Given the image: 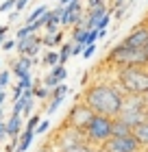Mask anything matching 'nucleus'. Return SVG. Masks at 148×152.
<instances>
[{"mask_svg": "<svg viewBox=\"0 0 148 152\" xmlns=\"http://www.w3.org/2000/svg\"><path fill=\"white\" fill-rule=\"evenodd\" d=\"M83 102L96 115L118 117L120 109H122V102H124V91L118 87V83L96 80L83 89Z\"/></svg>", "mask_w": 148, "mask_h": 152, "instance_id": "nucleus-1", "label": "nucleus"}, {"mask_svg": "<svg viewBox=\"0 0 148 152\" xmlns=\"http://www.w3.org/2000/svg\"><path fill=\"white\" fill-rule=\"evenodd\" d=\"M105 65H111L113 70H122V67H148V52L139 50V48L124 46L120 41L105 57Z\"/></svg>", "mask_w": 148, "mask_h": 152, "instance_id": "nucleus-2", "label": "nucleus"}, {"mask_svg": "<svg viewBox=\"0 0 148 152\" xmlns=\"http://www.w3.org/2000/svg\"><path fill=\"white\" fill-rule=\"evenodd\" d=\"M116 83L124 91V96H146L148 94V67L116 70Z\"/></svg>", "mask_w": 148, "mask_h": 152, "instance_id": "nucleus-3", "label": "nucleus"}, {"mask_svg": "<svg viewBox=\"0 0 148 152\" xmlns=\"http://www.w3.org/2000/svg\"><path fill=\"white\" fill-rule=\"evenodd\" d=\"M111 137H113V117H107V115H94V120L83 128V139H85V143H89V146H94L98 150H100Z\"/></svg>", "mask_w": 148, "mask_h": 152, "instance_id": "nucleus-4", "label": "nucleus"}, {"mask_svg": "<svg viewBox=\"0 0 148 152\" xmlns=\"http://www.w3.org/2000/svg\"><path fill=\"white\" fill-rule=\"evenodd\" d=\"M146 102L142 96H124V102H122V109L118 113V120H122L124 124H129L133 128L135 124L144 122L146 120Z\"/></svg>", "mask_w": 148, "mask_h": 152, "instance_id": "nucleus-5", "label": "nucleus"}, {"mask_svg": "<svg viewBox=\"0 0 148 152\" xmlns=\"http://www.w3.org/2000/svg\"><path fill=\"white\" fill-rule=\"evenodd\" d=\"M81 141H85L83 139V130H76L72 126H68V124H61V128L52 137L50 146H52L54 152H61V150H66L70 146H76V143H81Z\"/></svg>", "mask_w": 148, "mask_h": 152, "instance_id": "nucleus-6", "label": "nucleus"}, {"mask_svg": "<svg viewBox=\"0 0 148 152\" xmlns=\"http://www.w3.org/2000/svg\"><path fill=\"white\" fill-rule=\"evenodd\" d=\"M94 111L85 104V102H74L72 107H70V111L66 115V120H63V124H68V126H72L76 130H83L87 126V124L94 120Z\"/></svg>", "mask_w": 148, "mask_h": 152, "instance_id": "nucleus-7", "label": "nucleus"}, {"mask_svg": "<svg viewBox=\"0 0 148 152\" xmlns=\"http://www.w3.org/2000/svg\"><path fill=\"white\" fill-rule=\"evenodd\" d=\"M100 150L102 152H139L142 148H139V143L133 135H126V137H111Z\"/></svg>", "mask_w": 148, "mask_h": 152, "instance_id": "nucleus-8", "label": "nucleus"}, {"mask_svg": "<svg viewBox=\"0 0 148 152\" xmlns=\"http://www.w3.org/2000/svg\"><path fill=\"white\" fill-rule=\"evenodd\" d=\"M122 44L131 46V48H139V50H146L148 48V24L144 22V20L139 24H135V28L122 39Z\"/></svg>", "mask_w": 148, "mask_h": 152, "instance_id": "nucleus-9", "label": "nucleus"}, {"mask_svg": "<svg viewBox=\"0 0 148 152\" xmlns=\"http://www.w3.org/2000/svg\"><path fill=\"white\" fill-rule=\"evenodd\" d=\"M83 4L81 0H72L70 4L63 7V15H61V28H72V26L81 24L83 20Z\"/></svg>", "mask_w": 148, "mask_h": 152, "instance_id": "nucleus-10", "label": "nucleus"}, {"mask_svg": "<svg viewBox=\"0 0 148 152\" xmlns=\"http://www.w3.org/2000/svg\"><path fill=\"white\" fill-rule=\"evenodd\" d=\"M41 48H44V44H41V37L37 35V33H31L29 37L18 39L15 50H18V54H22V57H31V59H35V54H39Z\"/></svg>", "mask_w": 148, "mask_h": 152, "instance_id": "nucleus-11", "label": "nucleus"}, {"mask_svg": "<svg viewBox=\"0 0 148 152\" xmlns=\"http://www.w3.org/2000/svg\"><path fill=\"white\" fill-rule=\"evenodd\" d=\"M66 78H68V70H66V65H63V63H59V65H54V67L48 70V74L44 76V80H41V83H44L46 87L52 89V87H57L59 83H63Z\"/></svg>", "mask_w": 148, "mask_h": 152, "instance_id": "nucleus-12", "label": "nucleus"}, {"mask_svg": "<svg viewBox=\"0 0 148 152\" xmlns=\"http://www.w3.org/2000/svg\"><path fill=\"white\" fill-rule=\"evenodd\" d=\"M33 63H35V59H31V57H20L11 63V72L18 76V78H22V76H26V74H31V67H33Z\"/></svg>", "mask_w": 148, "mask_h": 152, "instance_id": "nucleus-13", "label": "nucleus"}, {"mask_svg": "<svg viewBox=\"0 0 148 152\" xmlns=\"http://www.w3.org/2000/svg\"><path fill=\"white\" fill-rule=\"evenodd\" d=\"M4 128H7V137H11V139L20 137V135H22V130H24V120H22V115H11L9 120L4 122Z\"/></svg>", "mask_w": 148, "mask_h": 152, "instance_id": "nucleus-14", "label": "nucleus"}, {"mask_svg": "<svg viewBox=\"0 0 148 152\" xmlns=\"http://www.w3.org/2000/svg\"><path fill=\"white\" fill-rule=\"evenodd\" d=\"M133 137L137 139L142 150H148V120H144V122H139V124L133 126Z\"/></svg>", "mask_w": 148, "mask_h": 152, "instance_id": "nucleus-15", "label": "nucleus"}, {"mask_svg": "<svg viewBox=\"0 0 148 152\" xmlns=\"http://www.w3.org/2000/svg\"><path fill=\"white\" fill-rule=\"evenodd\" d=\"M41 44H44V48H48V50H54V46H61L63 44V28L59 33H54V35H44L41 37Z\"/></svg>", "mask_w": 148, "mask_h": 152, "instance_id": "nucleus-16", "label": "nucleus"}, {"mask_svg": "<svg viewBox=\"0 0 148 152\" xmlns=\"http://www.w3.org/2000/svg\"><path fill=\"white\" fill-rule=\"evenodd\" d=\"M33 139H35V130H22V135H20V143H18V150L20 152H26L31 148V143H33Z\"/></svg>", "mask_w": 148, "mask_h": 152, "instance_id": "nucleus-17", "label": "nucleus"}, {"mask_svg": "<svg viewBox=\"0 0 148 152\" xmlns=\"http://www.w3.org/2000/svg\"><path fill=\"white\" fill-rule=\"evenodd\" d=\"M126 135H133V128L129 124H124L122 120L113 117V137H126Z\"/></svg>", "mask_w": 148, "mask_h": 152, "instance_id": "nucleus-18", "label": "nucleus"}, {"mask_svg": "<svg viewBox=\"0 0 148 152\" xmlns=\"http://www.w3.org/2000/svg\"><path fill=\"white\" fill-rule=\"evenodd\" d=\"M33 94L39 100H48L50 98V87H46L44 83H33Z\"/></svg>", "mask_w": 148, "mask_h": 152, "instance_id": "nucleus-19", "label": "nucleus"}, {"mask_svg": "<svg viewBox=\"0 0 148 152\" xmlns=\"http://www.w3.org/2000/svg\"><path fill=\"white\" fill-rule=\"evenodd\" d=\"M72 46H74V41H63L61 48H59V63L66 65V61L72 57Z\"/></svg>", "mask_w": 148, "mask_h": 152, "instance_id": "nucleus-20", "label": "nucleus"}, {"mask_svg": "<svg viewBox=\"0 0 148 152\" xmlns=\"http://www.w3.org/2000/svg\"><path fill=\"white\" fill-rule=\"evenodd\" d=\"M41 63H44L48 70L54 67V65H59V52H57V50H48V52L44 54V59H41Z\"/></svg>", "mask_w": 148, "mask_h": 152, "instance_id": "nucleus-21", "label": "nucleus"}, {"mask_svg": "<svg viewBox=\"0 0 148 152\" xmlns=\"http://www.w3.org/2000/svg\"><path fill=\"white\" fill-rule=\"evenodd\" d=\"M61 152H100V150L89 146V143H85V141H81V143H76V146H70L66 150H61Z\"/></svg>", "mask_w": 148, "mask_h": 152, "instance_id": "nucleus-22", "label": "nucleus"}, {"mask_svg": "<svg viewBox=\"0 0 148 152\" xmlns=\"http://www.w3.org/2000/svg\"><path fill=\"white\" fill-rule=\"evenodd\" d=\"M46 11H48V7H46V4H41V7H37V9H33V11L29 13V18H26V24H33L35 20H39Z\"/></svg>", "mask_w": 148, "mask_h": 152, "instance_id": "nucleus-23", "label": "nucleus"}, {"mask_svg": "<svg viewBox=\"0 0 148 152\" xmlns=\"http://www.w3.org/2000/svg\"><path fill=\"white\" fill-rule=\"evenodd\" d=\"M41 122V117H39V113H33L31 117H29V120H26V124H24V128L26 130H35V128H37V124Z\"/></svg>", "mask_w": 148, "mask_h": 152, "instance_id": "nucleus-24", "label": "nucleus"}, {"mask_svg": "<svg viewBox=\"0 0 148 152\" xmlns=\"http://www.w3.org/2000/svg\"><path fill=\"white\" fill-rule=\"evenodd\" d=\"M111 20H113V11H107V15H105L102 20H100V22H98V31H100V28H107V26L111 24Z\"/></svg>", "mask_w": 148, "mask_h": 152, "instance_id": "nucleus-25", "label": "nucleus"}, {"mask_svg": "<svg viewBox=\"0 0 148 152\" xmlns=\"http://www.w3.org/2000/svg\"><path fill=\"white\" fill-rule=\"evenodd\" d=\"M48 128H50V120L46 117V120H41V122L37 124V128H35V135H44Z\"/></svg>", "mask_w": 148, "mask_h": 152, "instance_id": "nucleus-26", "label": "nucleus"}, {"mask_svg": "<svg viewBox=\"0 0 148 152\" xmlns=\"http://www.w3.org/2000/svg\"><path fill=\"white\" fill-rule=\"evenodd\" d=\"M15 2H18V0H2V4H0V13H7V11L15 9Z\"/></svg>", "mask_w": 148, "mask_h": 152, "instance_id": "nucleus-27", "label": "nucleus"}, {"mask_svg": "<svg viewBox=\"0 0 148 152\" xmlns=\"http://www.w3.org/2000/svg\"><path fill=\"white\" fill-rule=\"evenodd\" d=\"M20 87L22 89H31L33 87V78H31V74H26V76H22V78H20V83H18Z\"/></svg>", "mask_w": 148, "mask_h": 152, "instance_id": "nucleus-28", "label": "nucleus"}, {"mask_svg": "<svg viewBox=\"0 0 148 152\" xmlns=\"http://www.w3.org/2000/svg\"><path fill=\"white\" fill-rule=\"evenodd\" d=\"M94 52H96V44H89L83 48V59H91L94 57Z\"/></svg>", "mask_w": 148, "mask_h": 152, "instance_id": "nucleus-29", "label": "nucleus"}, {"mask_svg": "<svg viewBox=\"0 0 148 152\" xmlns=\"http://www.w3.org/2000/svg\"><path fill=\"white\" fill-rule=\"evenodd\" d=\"M29 35H31V26H29V24H24L22 28L15 33V39H24V37H29Z\"/></svg>", "mask_w": 148, "mask_h": 152, "instance_id": "nucleus-30", "label": "nucleus"}, {"mask_svg": "<svg viewBox=\"0 0 148 152\" xmlns=\"http://www.w3.org/2000/svg\"><path fill=\"white\" fill-rule=\"evenodd\" d=\"M9 78H11V72L9 70H0V85L7 87V85H9Z\"/></svg>", "mask_w": 148, "mask_h": 152, "instance_id": "nucleus-31", "label": "nucleus"}, {"mask_svg": "<svg viewBox=\"0 0 148 152\" xmlns=\"http://www.w3.org/2000/svg\"><path fill=\"white\" fill-rule=\"evenodd\" d=\"M15 46H18V39H4V41H2V50H4V52L13 50Z\"/></svg>", "mask_w": 148, "mask_h": 152, "instance_id": "nucleus-32", "label": "nucleus"}, {"mask_svg": "<svg viewBox=\"0 0 148 152\" xmlns=\"http://www.w3.org/2000/svg\"><path fill=\"white\" fill-rule=\"evenodd\" d=\"M22 91H24V89H22V87H20V85H15V87H13V102H15V100H20V98H22Z\"/></svg>", "mask_w": 148, "mask_h": 152, "instance_id": "nucleus-33", "label": "nucleus"}, {"mask_svg": "<svg viewBox=\"0 0 148 152\" xmlns=\"http://www.w3.org/2000/svg\"><path fill=\"white\" fill-rule=\"evenodd\" d=\"M83 48H85L83 44H74L72 46V57H74V54H83Z\"/></svg>", "mask_w": 148, "mask_h": 152, "instance_id": "nucleus-34", "label": "nucleus"}, {"mask_svg": "<svg viewBox=\"0 0 148 152\" xmlns=\"http://www.w3.org/2000/svg\"><path fill=\"white\" fill-rule=\"evenodd\" d=\"M4 137H7V128H4V120H0V143L4 141Z\"/></svg>", "mask_w": 148, "mask_h": 152, "instance_id": "nucleus-35", "label": "nucleus"}, {"mask_svg": "<svg viewBox=\"0 0 148 152\" xmlns=\"http://www.w3.org/2000/svg\"><path fill=\"white\" fill-rule=\"evenodd\" d=\"M26 4H29V0H18V2H15V11H22Z\"/></svg>", "mask_w": 148, "mask_h": 152, "instance_id": "nucleus-36", "label": "nucleus"}, {"mask_svg": "<svg viewBox=\"0 0 148 152\" xmlns=\"http://www.w3.org/2000/svg\"><path fill=\"white\" fill-rule=\"evenodd\" d=\"M37 152H54V150H52V146H50V143H46V146H41Z\"/></svg>", "mask_w": 148, "mask_h": 152, "instance_id": "nucleus-37", "label": "nucleus"}, {"mask_svg": "<svg viewBox=\"0 0 148 152\" xmlns=\"http://www.w3.org/2000/svg\"><path fill=\"white\" fill-rule=\"evenodd\" d=\"M18 15H20V11H15V9H13V11L9 13V20H11V22H15V20H18Z\"/></svg>", "mask_w": 148, "mask_h": 152, "instance_id": "nucleus-38", "label": "nucleus"}, {"mask_svg": "<svg viewBox=\"0 0 148 152\" xmlns=\"http://www.w3.org/2000/svg\"><path fill=\"white\" fill-rule=\"evenodd\" d=\"M4 100H7V94H4V91H0V109H2V104H4Z\"/></svg>", "mask_w": 148, "mask_h": 152, "instance_id": "nucleus-39", "label": "nucleus"}, {"mask_svg": "<svg viewBox=\"0 0 148 152\" xmlns=\"http://www.w3.org/2000/svg\"><path fill=\"white\" fill-rule=\"evenodd\" d=\"M7 31H9L7 26H0V37H2V35H7Z\"/></svg>", "mask_w": 148, "mask_h": 152, "instance_id": "nucleus-40", "label": "nucleus"}, {"mask_svg": "<svg viewBox=\"0 0 148 152\" xmlns=\"http://www.w3.org/2000/svg\"><path fill=\"white\" fill-rule=\"evenodd\" d=\"M142 98H144V102H146V107H148V94H146V96H142Z\"/></svg>", "mask_w": 148, "mask_h": 152, "instance_id": "nucleus-41", "label": "nucleus"}, {"mask_svg": "<svg viewBox=\"0 0 148 152\" xmlns=\"http://www.w3.org/2000/svg\"><path fill=\"white\" fill-rule=\"evenodd\" d=\"M2 41H4V35H2V37H0V46H2Z\"/></svg>", "mask_w": 148, "mask_h": 152, "instance_id": "nucleus-42", "label": "nucleus"}, {"mask_svg": "<svg viewBox=\"0 0 148 152\" xmlns=\"http://www.w3.org/2000/svg\"><path fill=\"white\" fill-rule=\"evenodd\" d=\"M144 22H146V24H148V13H146V18H144Z\"/></svg>", "mask_w": 148, "mask_h": 152, "instance_id": "nucleus-43", "label": "nucleus"}, {"mask_svg": "<svg viewBox=\"0 0 148 152\" xmlns=\"http://www.w3.org/2000/svg\"><path fill=\"white\" fill-rule=\"evenodd\" d=\"M0 120H2V109H0Z\"/></svg>", "mask_w": 148, "mask_h": 152, "instance_id": "nucleus-44", "label": "nucleus"}, {"mask_svg": "<svg viewBox=\"0 0 148 152\" xmlns=\"http://www.w3.org/2000/svg\"><path fill=\"white\" fill-rule=\"evenodd\" d=\"M0 91H4V87H2V85H0Z\"/></svg>", "mask_w": 148, "mask_h": 152, "instance_id": "nucleus-45", "label": "nucleus"}, {"mask_svg": "<svg viewBox=\"0 0 148 152\" xmlns=\"http://www.w3.org/2000/svg\"><path fill=\"white\" fill-rule=\"evenodd\" d=\"M146 120H148V109H146Z\"/></svg>", "mask_w": 148, "mask_h": 152, "instance_id": "nucleus-46", "label": "nucleus"}, {"mask_svg": "<svg viewBox=\"0 0 148 152\" xmlns=\"http://www.w3.org/2000/svg\"><path fill=\"white\" fill-rule=\"evenodd\" d=\"M139 152H148V150H139Z\"/></svg>", "mask_w": 148, "mask_h": 152, "instance_id": "nucleus-47", "label": "nucleus"}, {"mask_svg": "<svg viewBox=\"0 0 148 152\" xmlns=\"http://www.w3.org/2000/svg\"><path fill=\"white\" fill-rule=\"evenodd\" d=\"M146 52H148V48H146Z\"/></svg>", "mask_w": 148, "mask_h": 152, "instance_id": "nucleus-48", "label": "nucleus"}, {"mask_svg": "<svg viewBox=\"0 0 148 152\" xmlns=\"http://www.w3.org/2000/svg\"><path fill=\"white\" fill-rule=\"evenodd\" d=\"M15 152H20V150H15Z\"/></svg>", "mask_w": 148, "mask_h": 152, "instance_id": "nucleus-49", "label": "nucleus"}, {"mask_svg": "<svg viewBox=\"0 0 148 152\" xmlns=\"http://www.w3.org/2000/svg\"><path fill=\"white\" fill-rule=\"evenodd\" d=\"M100 152H102V150H100Z\"/></svg>", "mask_w": 148, "mask_h": 152, "instance_id": "nucleus-50", "label": "nucleus"}]
</instances>
